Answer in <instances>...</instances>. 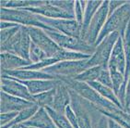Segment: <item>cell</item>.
<instances>
[{
    "instance_id": "1",
    "label": "cell",
    "mask_w": 130,
    "mask_h": 128,
    "mask_svg": "<svg viewBox=\"0 0 130 128\" xmlns=\"http://www.w3.org/2000/svg\"><path fill=\"white\" fill-rule=\"evenodd\" d=\"M58 80H60L61 82L66 84L69 87V89L74 91L75 93L80 96L85 100L93 104L103 115H104L106 112H110V111L119 109V107L115 105V103L111 102V101L107 100L106 98H103L89 84L79 82V81H77L75 79H72V78H60Z\"/></svg>"
},
{
    "instance_id": "2",
    "label": "cell",
    "mask_w": 130,
    "mask_h": 128,
    "mask_svg": "<svg viewBox=\"0 0 130 128\" xmlns=\"http://www.w3.org/2000/svg\"><path fill=\"white\" fill-rule=\"evenodd\" d=\"M71 103L75 112L79 128H94L97 120L103 115L98 111L95 106L89 101L85 100L80 96L70 89Z\"/></svg>"
},
{
    "instance_id": "3",
    "label": "cell",
    "mask_w": 130,
    "mask_h": 128,
    "mask_svg": "<svg viewBox=\"0 0 130 128\" xmlns=\"http://www.w3.org/2000/svg\"><path fill=\"white\" fill-rule=\"evenodd\" d=\"M130 21V1H127L125 5L115 10L112 15L108 16L104 27L101 32L97 39L95 48L105 37L113 33H118L122 37L125 33L126 27Z\"/></svg>"
},
{
    "instance_id": "4",
    "label": "cell",
    "mask_w": 130,
    "mask_h": 128,
    "mask_svg": "<svg viewBox=\"0 0 130 128\" xmlns=\"http://www.w3.org/2000/svg\"><path fill=\"white\" fill-rule=\"evenodd\" d=\"M0 20L26 27H38L43 30H48V28L41 21L40 16L27 9H11L1 8Z\"/></svg>"
},
{
    "instance_id": "5",
    "label": "cell",
    "mask_w": 130,
    "mask_h": 128,
    "mask_svg": "<svg viewBox=\"0 0 130 128\" xmlns=\"http://www.w3.org/2000/svg\"><path fill=\"white\" fill-rule=\"evenodd\" d=\"M31 45V39L29 34L26 26H21L17 33L10 38L8 42L1 45V52L12 53L30 60V48Z\"/></svg>"
},
{
    "instance_id": "6",
    "label": "cell",
    "mask_w": 130,
    "mask_h": 128,
    "mask_svg": "<svg viewBox=\"0 0 130 128\" xmlns=\"http://www.w3.org/2000/svg\"><path fill=\"white\" fill-rule=\"evenodd\" d=\"M120 34L118 33H113L105 37L95 48L93 54L88 60V67L99 66L102 68H108V63L113 52L115 44L117 42Z\"/></svg>"
},
{
    "instance_id": "7",
    "label": "cell",
    "mask_w": 130,
    "mask_h": 128,
    "mask_svg": "<svg viewBox=\"0 0 130 128\" xmlns=\"http://www.w3.org/2000/svg\"><path fill=\"white\" fill-rule=\"evenodd\" d=\"M53 40L56 43V45L62 49L70 51H76L80 52L87 55H92L95 48L89 45L87 42L78 37H74L70 35L64 34V33H58L54 30H44Z\"/></svg>"
},
{
    "instance_id": "8",
    "label": "cell",
    "mask_w": 130,
    "mask_h": 128,
    "mask_svg": "<svg viewBox=\"0 0 130 128\" xmlns=\"http://www.w3.org/2000/svg\"><path fill=\"white\" fill-rule=\"evenodd\" d=\"M88 67V60H73V61H59L54 65L45 68L43 72L55 76L56 79L60 78H72L75 79L82 73Z\"/></svg>"
},
{
    "instance_id": "9",
    "label": "cell",
    "mask_w": 130,
    "mask_h": 128,
    "mask_svg": "<svg viewBox=\"0 0 130 128\" xmlns=\"http://www.w3.org/2000/svg\"><path fill=\"white\" fill-rule=\"evenodd\" d=\"M108 15H109V1H103L100 8L92 18L90 26L83 37V40L93 48H95L97 39L106 23Z\"/></svg>"
},
{
    "instance_id": "10",
    "label": "cell",
    "mask_w": 130,
    "mask_h": 128,
    "mask_svg": "<svg viewBox=\"0 0 130 128\" xmlns=\"http://www.w3.org/2000/svg\"><path fill=\"white\" fill-rule=\"evenodd\" d=\"M40 20L48 28V30H54L64 34L81 38V27L76 20L48 19L43 16H40Z\"/></svg>"
},
{
    "instance_id": "11",
    "label": "cell",
    "mask_w": 130,
    "mask_h": 128,
    "mask_svg": "<svg viewBox=\"0 0 130 128\" xmlns=\"http://www.w3.org/2000/svg\"><path fill=\"white\" fill-rule=\"evenodd\" d=\"M27 29L31 41L44 51L48 58H53L60 50V48L43 29L38 27H27Z\"/></svg>"
},
{
    "instance_id": "12",
    "label": "cell",
    "mask_w": 130,
    "mask_h": 128,
    "mask_svg": "<svg viewBox=\"0 0 130 128\" xmlns=\"http://www.w3.org/2000/svg\"><path fill=\"white\" fill-rule=\"evenodd\" d=\"M1 91L13 97L33 102L32 95L25 85L12 77H1Z\"/></svg>"
},
{
    "instance_id": "13",
    "label": "cell",
    "mask_w": 130,
    "mask_h": 128,
    "mask_svg": "<svg viewBox=\"0 0 130 128\" xmlns=\"http://www.w3.org/2000/svg\"><path fill=\"white\" fill-rule=\"evenodd\" d=\"M1 77H12L20 81L31 80H57L55 76L43 71L19 69L15 71H1Z\"/></svg>"
},
{
    "instance_id": "14",
    "label": "cell",
    "mask_w": 130,
    "mask_h": 128,
    "mask_svg": "<svg viewBox=\"0 0 130 128\" xmlns=\"http://www.w3.org/2000/svg\"><path fill=\"white\" fill-rule=\"evenodd\" d=\"M34 105L31 101L26 100L23 98L13 97L8 94L2 92L0 93V111L3 112H20L24 109H27L30 106Z\"/></svg>"
},
{
    "instance_id": "15",
    "label": "cell",
    "mask_w": 130,
    "mask_h": 128,
    "mask_svg": "<svg viewBox=\"0 0 130 128\" xmlns=\"http://www.w3.org/2000/svg\"><path fill=\"white\" fill-rule=\"evenodd\" d=\"M30 12L37 15L43 16L48 19H67V20H75V16L68 12L63 11L59 8L52 5L50 1H46L43 5H41L36 8H26Z\"/></svg>"
},
{
    "instance_id": "16",
    "label": "cell",
    "mask_w": 130,
    "mask_h": 128,
    "mask_svg": "<svg viewBox=\"0 0 130 128\" xmlns=\"http://www.w3.org/2000/svg\"><path fill=\"white\" fill-rule=\"evenodd\" d=\"M125 67H126V58H125L122 37L120 36L113 49L110 60L108 63V69L118 71L125 75Z\"/></svg>"
},
{
    "instance_id": "17",
    "label": "cell",
    "mask_w": 130,
    "mask_h": 128,
    "mask_svg": "<svg viewBox=\"0 0 130 128\" xmlns=\"http://www.w3.org/2000/svg\"><path fill=\"white\" fill-rule=\"evenodd\" d=\"M71 103V95L70 89L68 85L59 80V84L55 87V98L52 109L60 113H65L66 109Z\"/></svg>"
},
{
    "instance_id": "18",
    "label": "cell",
    "mask_w": 130,
    "mask_h": 128,
    "mask_svg": "<svg viewBox=\"0 0 130 128\" xmlns=\"http://www.w3.org/2000/svg\"><path fill=\"white\" fill-rule=\"evenodd\" d=\"M1 71H15L30 65L31 62L20 56L8 52H1L0 54Z\"/></svg>"
},
{
    "instance_id": "19",
    "label": "cell",
    "mask_w": 130,
    "mask_h": 128,
    "mask_svg": "<svg viewBox=\"0 0 130 128\" xmlns=\"http://www.w3.org/2000/svg\"><path fill=\"white\" fill-rule=\"evenodd\" d=\"M21 125L35 128H57L50 114L44 108H39L37 112Z\"/></svg>"
},
{
    "instance_id": "20",
    "label": "cell",
    "mask_w": 130,
    "mask_h": 128,
    "mask_svg": "<svg viewBox=\"0 0 130 128\" xmlns=\"http://www.w3.org/2000/svg\"><path fill=\"white\" fill-rule=\"evenodd\" d=\"M20 82L27 86L30 93L32 96L53 90L59 84V80H31L20 81Z\"/></svg>"
},
{
    "instance_id": "21",
    "label": "cell",
    "mask_w": 130,
    "mask_h": 128,
    "mask_svg": "<svg viewBox=\"0 0 130 128\" xmlns=\"http://www.w3.org/2000/svg\"><path fill=\"white\" fill-rule=\"evenodd\" d=\"M46 1L43 0H2L0 2L1 8H11V9H26V8H36L43 5Z\"/></svg>"
},
{
    "instance_id": "22",
    "label": "cell",
    "mask_w": 130,
    "mask_h": 128,
    "mask_svg": "<svg viewBox=\"0 0 130 128\" xmlns=\"http://www.w3.org/2000/svg\"><path fill=\"white\" fill-rule=\"evenodd\" d=\"M103 1H87L85 11H84V20H83L82 31H81V39H83L88 28L90 26V21L96 14L98 9L100 8Z\"/></svg>"
},
{
    "instance_id": "23",
    "label": "cell",
    "mask_w": 130,
    "mask_h": 128,
    "mask_svg": "<svg viewBox=\"0 0 130 128\" xmlns=\"http://www.w3.org/2000/svg\"><path fill=\"white\" fill-rule=\"evenodd\" d=\"M89 85L91 86V87L94 89V90H96L98 92V93L100 94L103 98H106L107 100L111 101V102L115 103V105L118 106L119 108L121 109H124L123 108L122 104H121L120 100L118 99L117 96L115 95V91L113 90V88H110L108 87V86H106V85H102L101 83H99V82H91V83H89Z\"/></svg>"
},
{
    "instance_id": "24",
    "label": "cell",
    "mask_w": 130,
    "mask_h": 128,
    "mask_svg": "<svg viewBox=\"0 0 130 128\" xmlns=\"http://www.w3.org/2000/svg\"><path fill=\"white\" fill-rule=\"evenodd\" d=\"M39 108H40L39 106L34 104V105L30 106V107H29V108L24 109L23 111H20V112L18 113L17 117H16L9 124L4 126V127H1V128H10V127H12V126L22 124V123H24L25 122H27L28 120H30V119L34 115L35 113L37 112Z\"/></svg>"
},
{
    "instance_id": "25",
    "label": "cell",
    "mask_w": 130,
    "mask_h": 128,
    "mask_svg": "<svg viewBox=\"0 0 130 128\" xmlns=\"http://www.w3.org/2000/svg\"><path fill=\"white\" fill-rule=\"evenodd\" d=\"M53 58H55L58 61H73V60H89L90 58V55L60 48V50L58 51Z\"/></svg>"
},
{
    "instance_id": "26",
    "label": "cell",
    "mask_w": 130,
    "mask_h": 128,
    "mask_svg": "<svg viewBox=\"0 0 130 128\" xmlns=\"http://www.w3.org/2000/svg\"><path fill=\"white\" fill-rule=\"evenodd\" d=\"M55 88L53 90L47 91L44 93H41L38 95L32 96L33 103L38 105L40 108H52L54 103V98H55Z\"/></svg>"
},
{
    "instance_id": "27",
    "label": "cell",
    "mask_w": 130,
    "mask_h": 128,
    "mask_svg": "<svg viewBox=\"0 0 130 128\" xmlns=\"http://www.w3.org/2000/svg\"><path fill=\"white\" fill-rule=\"evenodd\" d=\"M103 68L99 67V66H93V67H90L87 70H85L82 73H80L79 75H78L75 78V80L79 81V82H83V83H91V82H96L99 78L101 72H102Z\"/></svg>"
},
{
    "instance_id": "28",
    "label": "cell",
    "mask_w": 130,
    "mask_h": 128,
    "mask_svg": "<svg viewBox=\"0 0 130 128\" xmlns=\"http://www.w3.org/2000/svg\"><path fill=\"white\" fill-rule=\"evenodd\" d=\"M46 111L50 114L51 118L53 119L54 123L57 128H74L69 123V121L68 120L65 113L57 112L52 108H47Z\"/></svg>"
},
{
    "instance_id": "29",
    "label": "cell",
    "mask_w": 130,
    "mask_h": 128,
    "mask_svg": "<svg viewBox=\"0 0 130 128\" xmlns=\"http://www.w3.org/2000/svg\"><path fill=\"white\" fill-rule=\"evenodd\" d=\"M46 59H48V57L45 54L44 51L42 50L38 45H36L31 41V45H30V60L31 64L41 62V61H43Z\"/></svg>"
},
{
    "instance_id": "30",
    "label": "cell",
    "mask_w": 130,
    "mask_h": 128,
    "mask_svg": "<svg viewBox=\"0 0 130 128\" xmlns=\"http://www.w3.org/2000/svg\"><path fill=\"white\" fill-rule=\"evenodd\" d=\"M52 5L55 6L62 9L65 12H68L69 14L74 15L75 13V4L76 1H72V0H54V1H50ZM75 16V15H74Z\"/></svg>"
},
{
    "instance_id": "31",
    "label": "cell",
    "mask_w": 130,
    "mask_h": 128,
    "mask_svg": "<svg viewBox=\"0 0 130 128\" xmlns=\"http://www.w3.org/2000/svg\"><path fill=\"white\" fill-rule=\"evenodd\" d=\"M87 1H76L75 4V20L79 24L82 31V25H83V20H84V11H85Z\"/></svg>"
},
{
    "instance_id": "32",
    "label": "cell",
    "mask_w": 130,
    "mask_h": 128,
    "mask_svg": "<svg viewBox=\"0 0 130 128\" xmlns=\"http://www.w3.org/2000/svg\"><path fill=\"white\" fill-rule=\"evenodd\" d=\"M20 27H21V25H18L16 27H12L9 28V29H5V30L0 31V44L3 45L6 42H8L10 38L14 36L19 32Z\"/></svg>"
},
{
    "instance_id": "33",
    "label": "cell",
    "mask_w": 130,
    "mask_h": 128,
    "mask_svg": "<svg viewBox=\"0 0 130 128\" xmlns=\"http://www.w3.org/2000/svg\"><path fill=\"white\" fill-rule=\"evenodd\" d=\"M97 82L101 83L102 85H104L110 88H113V84H112V77H111L110 71L108 68H103L101 72L99 78H98Z\"/></svg>"
},
{
    "instance_id": "34",
    "label": "cell",
    "mask_w": 130,
    "mask_h": 128,
    "mask_svg": "<svg viewBox=\"0 0 130 128\" xmlns=\"http://www.w3.org/2000/svg\"><path fill=\"white\" fill-rule=\"evenodd\" d=\"M18 113L19 112H15V111L1 113V115H0V124H1V127H4V126L9 124L17 117Z\"/></svg>"
},
{
    "instance_id": "35",
    "label": "cell",
    "mask_w": 130,
    "mask_h": 128,
    "mask_svg": "<svg viewBox=\"0 0 130 128\" xmlns=\"http://www.w3.org/2000/svg\"><path fill=\"white\" fill-rule=\"evenodd\" d=\"M65 115L67 116L68 120L69 121V123H71V125L74 128H79L78 127V119H77V116H76L75 112L73 111V109L71 106H68V108L66 109L65 111Z\"/></svg>"
},
{
    "instance_id": "36",
    "label": "cell",
    "mask_w": 130,
    "mask_h": 128,
    "mask_svg": "<svg viewBox=\"0 0 130 128\" xmlns=\"http://www.w3.org/2000/svg\"><path fill=\"white\" fill-rule=\"evenodd\" d=\"M127 1H122V0H112L109 1V15H112L115 10H117L119 8H121L123 5H125Z\"/></svg>"
},
{
    "instance_id": "37",
    "label": "cell",
    "mask_w": 130,
    "mask_h": 128,
    "mask_svg": "<svg viewBox=\"0 0 130 128\" xmlns=\"http://www.w3.org/2000/svg\"><path fill=\"white\" fill-rule=\"evenodd\" d=\"M94 128H110L109 127V119L104 115H102L98 119Z\"/></svg>"
},
{
    "instance_id": "38",
    "label": "cell",
    "mask_w": 130,
    "mask_h": 128,
    "mask_svg": "<svg viewBox=\"0 0 130 128\" xmlns=\"http://www.w3.org/2000/svg\"><path fill=\"white\" fill-rule=\"evenodd\" d=\"M130 105V75L128 78L127 81V85H126V88H125V102H124V110H126V109L129 107Z\"/></svg>"
},
{
    "instance_id": "39",
    "label": "cell",
    "mask_w": 130,
    "mask_h": 128,
    "mask_svg": "<svg viewBox=\"0 0 130 128\" xmlns=\"http://www.w3.org/2000/svg\"><path fill=\"white\" fill-rule=\"evenodd\" d=\"M18 25H19V24H16V23L1 20V22H0V29H1V30H5V29H9V28L16 27V26H18Z\"/></svg>"
},
{
    "instance_id": "40",
    "label": "cell",
    "mask_w": 130,
    "mask_h": 128,
    "mask_svg": "<svg viewBox=\"0 0 130 128\" xmlns=\"http://www.w3.org/2000/svg\"><path fill=\"white\" fill-rule=\"evenodd\" d=\"M109 127L110 128H123L122 126H120L118 123H116L115 121L109 119Z\"/></svg>"
},
{
    "instance_id": "41",
    "label": "cell",
    "mask_w": 130,
    "mask_h": 128,
    "mask_svg": "<svg viewBox=\"0 0 130 128\" xmlns=\"http://www.w3.org/2000/svg\"><path fill=\"white\" fill-rule=\"evenodd\" d=\"M20 128H35V127H30V126H24V125H21L20 124Z\"/></svg>"
},
{
    "instance_id": "42",
    "label": "cell",
    "mask_w": 130,
    "mask_h": 128,
    "mask_svg": "<svg viewBox=\"0 0 130 128\" xmlns=\"http://www.w3.org/2000/svg\"><path fill=\"white\" fill-rule=\"evenodd\" d=\"M125 111H126V112H127L128 114L130 115V105H129V107H128V108L126 109V110H125Z\"/></svg>"
},
{
    "instance_id": "43",
    "label": "cell",
    "mask_w": 130,
    "mask_h": 128,
    "mask_svg": "<svg viewBox=\"0 0 130 128\" xmlns=\"http://www.w3.org/2000/svg\"><path fill=\"white\" fill-rule=\"evenodd\" d=\"M20 125H15V126H12V127H10V128H20Z\"/></svg>"
}]
</instances>
